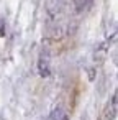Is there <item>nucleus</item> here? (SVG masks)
<instances>
[{
  "label": "nucleus",
  "mask_w": 118,
  "mask_h": 120,
  "mask_svg": "<svg viewBox=\"0 0 118 120\" xmlns=\"http://www.w3.org/2000/svg\"><path fill=\"white\" fill-rule=\"evenodd\" d=\"M39 74L41 76H48L49 74V58L48 53H43L39 58Z\"/></svg>",
  "instance_id": "1"
},
{
  "label": "nucleus",
  "mask_w": 118,
  "mask_h": 120,
  "mask_svg": "<svg viewBox=\"0 0 118 120\" xmlns=\"http://www.w3.org/2000/svg\"><path fill=\"white\" fill-rule=\"evenodd\" d=\"M53 118H54V120H66V117H64V113H62V110H61V109L54 110V113H53Z\"/></svg>",
  "instance_id": "2"
}]
</instances>
